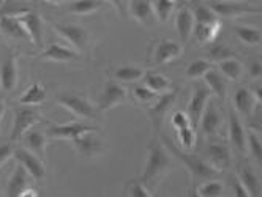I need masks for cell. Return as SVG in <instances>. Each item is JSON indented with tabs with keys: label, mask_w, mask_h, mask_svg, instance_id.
<instances>
[{
	"label": "cell",
	"mask_w": 262,
	"mask_h": 197,
	"mask_svg": "<svg viewBox=\"0 0 262 197\" xmlns=\"http://www.w3.org/2000/svg\"><path fill=\"white\" fill-rule=\"evenodd\" d=\"M171 169H172V158L169 150L161 144L157 136L152 137V140L148 142L147 163L139 180L150 191H155L160 182L171 172Z\"/></svg>",
	"instance_id": "cell-1"
},
{
	"label": "cell",
	"mask_w": 262,
	"mask_h": 197,
	"mask_svg": "<svg viewBox=\"0 0 262 197\" xmlns=\"http://www.w3.org/2000/svg\"><path fill=\"white\" fill-rule=\"evenodd\" d=\"M163 140H164V147L169 150L171 155H174L179 161H182L183 166L188 169L190 172V177H191V182L193 185H196L198 182H205V180H210V178H215L216 175H220L221 172L216 170L207 159L204 158H199L196 155H191L190 152H185L182 150L180 147L174 145L172 140L167 137V136H163Z\"/></svg>",
	"instance_id": "cell-2"
},
{
	"label": "cell",
	"mask_w": 262,
	"mask_h": 197,
	"mask_svg": "<svg viewBox=\"0 0 262 197\" xmlns=\"http://www.w3.org/2000/svg\"><path fill=\"white\" fill-rule=\"evenodd\" d=\"M57 101L73 115H76L79 118H89V120L98 118L100 111L84 95H79L76 92H63L57 96Z\"/></svg>",
	"instance_id": "cell-3"
},
{
	"label": "cell",
	"mask_w": 262,
	"mask_h": 197,
	"mask_svg": "<svg viewBox=\"0 0 262 197\" xmlns=\"http://www.w3.org/2000/svg\"><path fill=\"white\" fill-rule=\"evenodd\" d=\"M73 144L76 152L84 158V159H93L97 158L103 152V139L97 133V130H87L76 137H73Z\"/></svg>",
	"instance_id": "cell-4"
},
{
	"label": "cell",
	"mask_w": 262,
	"mask_h": 197,
	"mask_svg": "<svg viewBox=\"0 0 262 197\" xmlns=\"http://www.w3.org/2000/svg\"><path fill=\"white\" fill-rule=\"evenodd\" d=\"M126 88L119 81H107L101 90V95L98 98L97 109L101 112H107L114 107L120 106L123 101H126Z\"/></svg>",
	"instance_id": "cell-5"
},
{
	"label": "cell",
	"mask_w": 262,
	"mask_h": 197,
	"mask_svg": "<svg viewBox=\"0 0 262 197\" xmlns=\"http://www.w3.org/2000/svg\"><path fill=\"white\" fill-rule=\"evenodd\" d=\"M52 27L63 40H67L74 47V51H78L79 54L87 52L90 35L84 27L76 24H52Z\"/></svg>",
	"instance_id": "cell-6"
},
{
	"label": "cell",
	"mask_w": 262,
	"mask_h": 197,
	"mask_svg": "<svg viewBox=\"0 0 262 197\" xmlns=\"http://www.w3.org/2000/svg\"><path fill=\"white\" fill-rule=\"evenodd\" d=\"M177 95H179V88H174L172 92L169 93H164V95H160L154 104L147 109V114H148V118H150L154 128L157 133L161 131V127H163V121H164V117L167 115V112L171 111L172 104L176 103L177 100Z\"/></svg>",
	"instance_id": "cell-7"
},
{
	"label": "cell",
	"mask_w": 262,
	"mask_h": 197,
	"mask_svg": "<svg viewBox=\"0 0 262 197\" xmlns=\"http://www.w3.org/2000/svg\"><path fill=\"white\" fill-rule=\"evenodd\" d=\"M38 121H40V114L35 109H30L27 106L14 107V123H13V131H11V142L21 140V137Z\"/></svg>",
	"instance_id": "cell-8"
},
{
	"label": "cell",
	"mask_w": 262,
	"mask_h": 197,
	"mask_svg": "<svg viewBox=\"0 0 262 197\" xmlns=\"http://www.w3.org/2000/svg\"><path fill=\"white\" fill-rule=\"evenodd\" d=\"M13 156L17 159V163H19V164L29 172V175H32L36 182H40V183L45 182V178H46V166H45V161H41L35 153L29 152L26 147L14 149Z\"/></svg>",
	"instance_id": "cell-9"
},
{
	"label": "cell",
	"mask_w": 262,
	"mask_h": 197,
	"mask_svg": "<svg viewBox=\"0 0 262 197\" xmlns=\"http://www.w3.org/2000/svg\"><path fill=\"white\" fill-rule=\"evenodd\" d=\"M209 7L220 17H238L262 11L259 7H253L247 2H231V0H212Z\"/></svg>",
	"instance_id": "cell-10"
},
{
	"label": "cell",
	"mask_w": 262,
	"mask_h": 197,
	"mask_svg": "<svg viewBox=\"0 0 262 197\" xmlns=\"http://www.w3.org/2000/svg\"><path fill=\"white\" fill-rule=\"evenodd\" d=\"M228 127H229V140H231L234 150L240 156H245L247 155V131H245V128H243L240 115L235 112V109L232 106H229Z\"/></svg>",
	"instance_id": "cell-11"
},
{
	"label": "cell",
	"mask_w": 262,
	"mask_h": 197,
	"mask_svg": "<svg viewBox=\"0 0 262 197\" xmlns=\"http://www.w3.org/2000/svg\"><path fill=\"white\" fill-rule=\"evenodd\" d=\"M182 52H183V46L180 43L167 40V38H161L152 47L154 65L160 66V65L169 63V62L179 59L182 56Z\"/></svg>",
	"instance_id": "cell-12"
},
{
	"label": "cell",
	"mask_w": 262,
	"mask_h": 197,
	"mask_svg": "<svg viewBox=\"0 0 262 197\" xmlns=\"http://www.w3.org/2000/svg\"><path fill=\"white\" fill-rule=\"evenodd\" d=\"M19 71H17V56L14 52H8L0 63V88L10 93L17 87Z\"/></svg>",
	"instance_id": "cell-13"
},
{
	"label": "cell",
	"mask_w": 262,
	"mask_h": 197,
	"mask_svg": "<svg viewBox=\"0 0 262 197\" xmlns=\"http://www.w3.org/2000/svg\"><path fill=\"white\" fill-rule=\"evenodd\" d=\"M212 96V92L210 88L205 85L204 82H199L196 87H194V92H193V96L190 100V104H188V117L191 120V125L193 128H199V118H201V114L204 111L205 104L209 103Z\"/></svg>",
	"instance_id": "cell-14"
},
{
	"label": "cell",
	"mask_w": 262,
	"mask_h": 197,
	"mask_svg": "<svg viewBox=\"0 0 262 197\" xmlns=\"http://www.w3.org/2000/svg\"><path fill=\"white\" fill-rule=\"evenodd\" d=\"M205 155H207L205 159H207L209 163L220 172L231 167V164H232V156H231L229 147L220 140L210 142L207 145V150H205Z\"/></svg>",
	"instance_id": "cell-15"
},
{
	"label": "cell",
	"mask_w": 262,
	"mask_h": 197,
	"mask_svg": "<svg viewBox=\"0 0 262 197\" xmlns=\"http://www.w3.org/2000/svg\"><path fill=\"white\" fill-rule=\"evenodd\" d=\"M199 125H201V131L205 136H215L220 131L223 125V118L215 101L209 100V103L205 104L204 111L201 114V118H199Z\"/></svg>",
	"instance_id": "cell-16"
},
{
	"label": "cell",
	"mask_w": 262,
	"mask_h": 197,
	"mask_svg": "<svg viewBox=\"0 0 262 197\" xmlns=\"http://www.w3.org/2000/svg\"><path fill=\"white\" fill-rule=\"evenodd\" d=\"M87 130H97L95 127H90V125H84V123H78V121H71V123H65V125H57L52 123L51 127L46 130V136L49 139H73L78 134L87 131Z\"/></svg>",
	"instance_id": "cell-17"
},
{
	"label": "cell",
	"mask_w": 262,
	"mask_h": 197,
	"mask_svg": "<svg viewBox=\"0 0 262 197\" xmlns=\"http://www.w3.org/2000/svg\"><path fill=\"white\" fill-rule=\"evenodd\" d=\"M19 21L24 26L27 35H29V40L35 44L41 47L43 46V22H41V17L40 14L30 10L29 13L19 16Z\"/></svg>",
	"instance_id": "cell-18"
},
{
	"label": "cell",
	"mask_w": 262,
	"mask_h": 197,
	"mask_svg": "<svg viewBox=\"0 0 262 197\" xmlns=\"http://www.w3.org/2000/svg\"><path fill=\"white\" fill-rule=\"evenodd\" d=\"M21 140H24V147L35 153L41 161H46V149H48V140L49 137L46 136V133L38 131V130H29Z\"/></svg>",
	"instance_id": "cell-19"
},
{
	"label": "cell",
	"mask_w": 262,
	"mask_h": 197,
	"mask_svg": "<svg viewBox=\"0 0 262 197\" xmlns=\"http://www.w3.org/2000/svg\"><path fill=\"white\" fill-rule=\"evenodd\" d=\"M257 100L254 98L251 88L240 87L238 90H235L234 98H232V107L235 112L242 117H250L253 114L254 106H257Z\"/></svg>",
	"instance_id": "cell-20"
},
{
	"label": "cell",
	"mask_w": 262,
	"mask_h": 197,
	"mask_svg": "<svg viewBox=\"0 0 262 197\" xmlns=\"http://www.w3.org/2000/svg\"><path fill=\"white\" fill-rule=\"evenodd\" d=\"M129 13L142 26H150L155 19V11L150 0H131Z\"/></svg>",
	"instance_id": "cell-21"
},
{
	"label": "cell",
	"mask_w": 262,
	"mask_h": 197,
	"mask_svg": "<svg viewBox=\"0 0 262 197\" xmlns=\"http://www.w3.org/2000/svg\"><path fill=\"white\" fill-rule=\"evenodd\" d=\"M78 57H79L78 51L68 49V47L60 46L57 43H51L38 56V59L54 60V62H71V60H76Z\"/></svg>",
	"instance_id": "cell-22"
},
{
	"label": "cell",
	"mask_w": 262,
	"mask_h": 197,
	"mask_svg": "<svg viewBox=\"0 0 262 197\" xmlns=\"http://www.w3.org/2000/svg\"><path fill=\"white\" fill-rule=\"evenodd\" d=\"M144 85L148 87L154 93L157 95H164V93H169L174 90V84L167 79L166 76L160 75V73H155V71H147L144 73Z\"/></svg>",
	"instance_id": "cell-23"
},
{
	"label": "cell",
	"mask_w": 262,
	"mask_h": 197,
	"mask_svg": "<svg viewBox=\"0 0 262 197\" xmlns=\"http://www.w3.org/2000/svg\"><path fill=\"white\" fill-rule=\"evenodd\" d=\"M0 30H2L7 37L14 38V40H29V35L24 29V26L21 24L19 17L14 16H0Z\"/></svg>",
	"instance_id": "cell-24"
},
{
	"label": "cell",
	"mask_w": 262,
	"mask_h": 197,
	"mask_svg": "<svg viewBox=\"0 0 262 197\" xmlns=\"http://www.w3.org/2000/svg\"><path fill=\"white\" fill-rule=\"evenodd\" d=\"M221 30V24L220 21L216 22H212V24H199V22H194V27H193V38L196 43L199 44H207V43H212L216 40L218 33Z\"/></svg>",
	"instance_id": "cell-25"
},
{
	"label": "cell",
	"mask_w": 262,
	"mask_h": 197,
	"mask_svg": "<svg viewBox=\"0 0 262 197\" xmlns=\"http://www.w3.org/2000/svg\"><path fill=\"white\" fill-rule=\"evenodd\" d=\"M27 186H29V172L21 164H17L10 177V182L7 186V195H11V197L19 195L21 197V192Z\"/></svg>",
	"instance_id": "cell-26"
},
{
	"label": "cell",
	"mask_w": 262,
	"mask_h": 197,
	"mask_svg": "<svg viewBox=\"0 0 262 197\" xmlns=\"http://www.w3.org/2000/svg\"><path fill=\"white\" fill-rule=\"evenodd\" d=\"M204 84L210 88V92L215 93L218 98H226V93H228V84H226V78H224L218 69H213L210 68L207 73L204 76Z\"/></svg>",
	"instance_id": "cell-27"
},
{
	"label": "cell",
	"mask_w": 262,
	"mask_h": 197,
	"mask_svg": "<svg viewBox=\"0 0 262 197\" xmlns=\"http://www.w3.org/2000/svg\"><path fill=\"white\" fill-rule=\"evenodd\" d=\"M176 27H177V33L183 43H186L191 37V32L194 27V16L193 11L190 8H182L177 13L176 17Z\"/></svg>",
	"instance_id": "cell-28"
},
{
	"label": "cell",
	"mask_w": 262,
	"mask_h": 197,
	"mask_svg": "<svg viewBox=\"0 0 262 197\" xmlns=\"http://www.w3.org/2000/svg\"><path fill=\"white\" fill-rule=\"evenodd\" d=\"M237 177L238 180L243 183V186L247 188L250 195H260V180L256 175V172L251 169V166L248 164H242L237 170Z\"/></svg>",
	"instance_id": "cell-29"
},
{
	"label": "cell",
	"mask_w": 262,
	"mask_h": 197,
	"mask_svg": "<svg viewBox=\"0 0 262 197\" xmlns=\"http://www.w3.org/2000/svg\"><path fill=\"white\" fill-rule=\"evenodd\" d=\"M46 98L48 95H46L45 87L40 82H33L24 92V95L19 98V103L23 106H38V104H43Z\"/></svg>",
	"instance_id": "cell-30"
},
{
	"label": "cell",
	"mask_w": 262,
	"mask_h": 197,
	"mask_svg": "<svg viewBox=\"0 0 262 197\" xmlns=\"http://www.w3.org/2000/svg\"><path fill=\"white\" fill-rule=\"evenodd\" d=\"M218 71L229 81H240L243 75V65L237 59L229 57L218 62Z\"/></svg>",
	"instance_id": "cell-31"
},
{
	"label": "cell",
	"mask_w": 262,
	"mask_h": 197,
	"mask_svg": "<svg viewBox=\"0 0 262 197\" xmlns=\"http://www.w3.org/2000/svg\"><path fill=\"white\" fill-rule=\"evenodd\" d=\"M224 194V183L220 180H205L201 182L199 186H193V195H201V197H220Z\"/></svg>",
	"instance_id": "cell-32"
},
{
	"label": "cell",
	"mask_w": 262,
	"mask_h": 197,
	"mask_svg": "<svg viewBox=\"0 0 262 197\" xmlns=\"http://www.w3.org/2000/svg\"><path fill=\"white\" fill-rule=\"evenodd\" d=\"M145 71L139 66H133V65H125V66H117L114 71H112V78L119 82H135L142 79Z\"/></svg>",
	"instance_id": "cell-33"
},
{
	"label": "cell",
	"mask_w": 262,
	"mask_h": 197,
	"mask_svg": "<svg viewBox=\"0 0 262 197\" xmlns=\"http://www.w3.org/2000/svg\"><path fill=\"white\" fill-rule=\"evenodd\" d=\"M106 5V0H74L68 5V11L74 14H92Z\"/></svg>",
	"instance_id": "cell-34"
},
{
	"label": "cell",
	"mask_w": 262,
	"mask_h": 197,
	"mask_svg": "<svg viewBox=\"0 0 262 197\" xmlns=\"http://www.w3.org/2000/svg\"><path fill=\"white\" fill-rule=\"evenodd\" d=\"M235 35L238 37V40L247 44V46H259L260 40H262V33L259 29L256 27H248V26H237L235 27Z\"/></svg>",
	"instance_id": "cell-35"
},
{
	"label": "cell",
	"mask_w": 262,
	"mask_h": 197,
	"mask_svg": "<svg viewBox=\"0 0 262 197\" xmlns=\"http://www.w3.org/2000/svg\"><path fill=\"white\" fill-rule=\"evenodd\" d=\"M32 8L29 5H26L24 2H19V0H4L0 4V16H14L19 17L26 13H29Z\"/></svg>",
	"instance_id": "cell-36"
},
{
	"label": "cell",
	"mask_w": 262,
	"mask_h": 197,
	"mask_svg": "<svg viewBox=\"0 0 262 197\" xmlns=\"http://www.w3.org/2000/svg\"><path fill=\"white\" fill-rule=\"evenodd\" d=\"M177 137L180 142V149L185 152H191L196 147V131L193 127H186L177 130Z\"/></svg>",
	"instance_id": "cell-37"
},
{
	"label": "cell",
	"mask_w": 262,
	"mask_h": 197,
	"mask_svg": "<svg viewBox=\"0 0 262 197\" xmlns=\"http://www.w3.org/2000/svg\"><path fill=\"white\" fill-rule=\"evenodd\" d=\"M212 68V63L209 60H204V59H199V60H194L188 65V68H186L185 75L188 79H199L202 78L207 71Z\"/></svg>",
	"instance_id": "cell-38"
},
{
	"label": "cell",
	"mask_w": 262,
	"mask_h": 197,
	"mask_svg": "<svg viewBox=\"0 0 262 197\" xmlns=\"http://www.w3.org/2000/svg\"><path fill=\"white\" fill-rule=\"evenodd\" d=\"M247 152H250V155L254 158L256 163L260 164V161H262V144H260L259 134L254 133L253 130H250L247 133Z\"/></svg>",
	"instance_id": "cell-39"
},
{
	"label": "cell",
	"mask_w": 262,
	"mask_h": 197,
	"mask_svg": "<svg viewBox=\"0 0 262 197\" xmlns=\"http://www.w3.org/2000/svg\"><path fill=\"white\" fill-rule=\"evenodd\" d=\"M152 5H154V11H155L157 19L160 22H166L167 19H169L172 11H174V7H176V4L172 2V0H155Z\"/></svg>",
	"instance_id": "cell-40"
},
{
	"label": "cell",
	"mask_w": 262,
	"mask_h": 197,
	"mask_svg": "<svg viewBox=\"0 0 262 197\" xmlns=\"http://www.w3.org/2000/svg\"><path fill=\"white\" fill-rule=\"evenodd\" d=\"M193 16H194V22H199V24H212V22L218 21V16L215 14V11L209 5L194 7Z\"/></svg>",
	"instance_id": "cell-41"
},
{
	"label": "cell",
	"mask_w": 262,
	"mask_h": 197,
	"mask_svg": "<svg viewBox=\"0 0 262 197\" xmlns=\"http://www.w3.org/2000/svg\"><path fill=\"white\" fill-rule=\"evenodd\" d=\"M126 195H131V197H152L154 192L148 189L139 178H133V180H129L126 188Z\"/></svg>",
	"instance_id": "cell-42"
},
{
	"label": "cell",
	"mask_w": 262,
	"mask_h": 197,
	"mask_svg": "<svg viewBox=\"0 0 262 197\" xmlns=\"http://www.w3.org/2000/svg\"><path fill=\"white\" fill-rule=\"evenodd\" d=\"M133 95L139 103H154L160 96V95L154 93L150 88L145 87V85H136L133 88Z\"/></svg>",
	"instance_id": "cell-43"
},
{
	"label": "cell",
	"mask_w": 262,
	"mask_h": 197,
	"mask_svg": "<svg viewBox=\"0 0 262 197\" xmlns=\"http://www.w3.org/2000/svg\"><path fill=\"white\" fill-rule=\"evenodd\" d=\"M209 57L215 62H221L224 59H229V57H234V52L231 49H228L226 46L223 44H215L210 52H209Z\"/></svg>",
	"instance_id": "cell-44"
},
{
	"label": "cell",
	"mask_w": 262,
	"mask_h": 197,
	"mask_svg": "<svg viewBox=\"0 0 262 197\" xmlns=\"http://www.w3.org/2000/svg\"><path fill=\"white\" fill-rule=\"evenodd\" d=\"M171 121H172V127H174L176 130L186 128V127H193V125H191V120H190V117H188V114L183 112V111L174 112Z\"/></svg>",
	"instance_id": "cell-45"
},
{
	"label": "cell",
	"mask_w": 262,
	"mask_h": 197,
	"mask_svg": "<svg viewBox=\"0 0 262 197\" xmlns=\"http://www.w3.org/2000/svg\"><path fill=\"white\" fill-rule=\"evenodd\" d=\"M13 152H14L13 142H8V144L0 145V167H2L7 163V161L13 156Z\"/></svg>",
	"instance_id": "cell-46"
},
{
	"label": "cell",
	"mask_w": 262,
	"mask_h": 197,
	"mask_svg": "<svg viewBox=\"0 0 262 197\" xmlns=\"http://www.w3.org/2000/svg\"><path fill=\"white\" fill-rule=\"evenodd\" d=\"M231 186H232V189L235 191V194H237L238 197H250L247 188L243 186V183L238 180V177H237V175H232V177H231Z\"/></svg>",
	"instance_id": "cell-47"
},
{
	"label": "cell",
	"mask_w": 262,
	"mask_h": 197,
	"mask_svg": "<svg viewBox=\"0 0 262 197\" xmlns=\"http://www.w3.org/2000/svg\"><path fill=\"white\" fill-rule=\"evenodd\" d=\"M250 76L254 78V79H259L262 76V65L259 60H254L251 65H250Z\"/></svg>",
	"instance_id": "cell-48"
},
{
	"label": "cell",
	"mask_w": 262,
	"mask_h": 197,
	"mask_svg": "<svg viewBox=\"0 0 262 197\" xmlns=\"http://www.w3.org/2000/svg\"><path fill=\"white\" fill-rule=\"evenodd\" d=\"M109 4L114 5V8L117 10V13L120 16H125V8H123V0H107Z\"/></svg>",
	"instance_id": "cell-49"
},
{
	"label": "cell",
	"mask_w": 262,
	"mask_h": 197,
	"mask_svg": "<svg viewBox=\"0 0 262 197\" xmlns=\"http://www.w3.org/2000/svg\"><path fill=\"white\" fill-rule=\"evenodd\" d=\"M26 195H30V197H35L38 195V192H36V189H32V188H24V191L21 192V197H26Z\"/></svg>",
	"instance_id": "cell-50"
},
{
	"label": "cell",
	"mask_w": 262,
	"mask_h": 197,
	"mask_svg": "<svg viewBox=\"0 0 262 197\" xmlns=\"http://www.w3.org/2000/svg\"><path fill=\"white\" fill-rule=\"evenodd\" d=\"M4 115H5V100L2 98V95H0V125H2Z\"/></svg>",
	"instance_id": "cell-51"
},
{
	"label": "cell",
	"mask_w": 262,
	"mask_h": 197,
	"mask_svg": "<svg viewBox=\"0 0 262 197\" xmlns=\"http://www.w3.org/2000/svg\"><path fill=\"white\" fill-rule=\"evenodd\" d=\"M45 2H48V4H51V5H59L62 0H45Z\"/></svg>",
	"instance_id": "cell-52"
},
{
	"label": "cell",
	"mask_w": 262,
	"mask_h": 197,
	"mask_svg": "<svg viewBox=\"0 0 262 197\" xmlns=\"http://www.w3.org/2000/svg\"><path fill=\"white\" fill-rule=\"evenodd\" d=\"M231 2H248V0H231Z\"/></svg>",
	"instance_id": "cell-53"
},
{
	"label": "cell",
	"mask_w": 262,
	"mask_h": 197,
	"mask_svg": "<svg viewBox=\"0 0 262 197\" xmlns=\"http://www.w3.org/2000/svg\"><path fill=\"white\" fill-rule=\"evenodd\" d=\"M0 175H2V167H0Z\"/></svg>",
	"instance_id": "cell-54"
},
{
	"label": "cell",
	"mask_w": 262,
	"mask_h": 197,
	"mask_svg": "<svg viewBox=\"0 0 262 197\" xmlns=\"http://www.w3.org/2000/svg\"><path fill=\"white\" fill-rule=\"evenodd\" d=\"M2 2H4V0H0V4H2Z\"/></svg>",
	"instance_id": "cell-55"
},
{
	"label": "cell",
	"mask_w": 262,
	"mask_h": 197,
	"mask_svg": "<svg viewBox=\"0 0 262 197\" xmlns=\"http://www.w3.org/2000/svg\"><path fill=\"white\" fill-rule=\"evenodd\" d=\"M172 2H176V0H172Z\"/></svg>",
	"instance_id": "cell-56"
}]
</instances>
